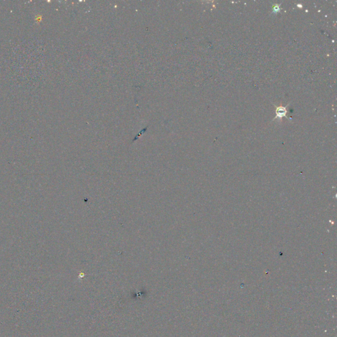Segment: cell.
Listing matches in <instances>:
<instances>
[{
    "label": "cell",
    "instance_id": "1",
    "mask_svg": "<svg viewBox=\"0 0 337 337\" xmlns=\"http://www.w3.org/2000/svg\"><path fill=\"white\" fill-rule=\"evenodd\" d=\"M286 113H287V110H286V106H278L276 108V116L274 118V119H281L283 117H286Z\"/></svg>",
    "mask_w": 337,
    "mask_h": 337
},
{
    "label": "cell",
    "instance_id": "2",
    "mask_svg": "<svg viewBox=\"0 0 337 337\" xmlns=\"http://www.w3.org/2000/svg\"><path fill=\"white\" fill-rule=\"evenodd\" d=\"M279 11H280V5H278V4L273 5V13H279Z\"/></svg>",
    "mask_w": 337,
    "mask_h": 337
}]
</instances>
